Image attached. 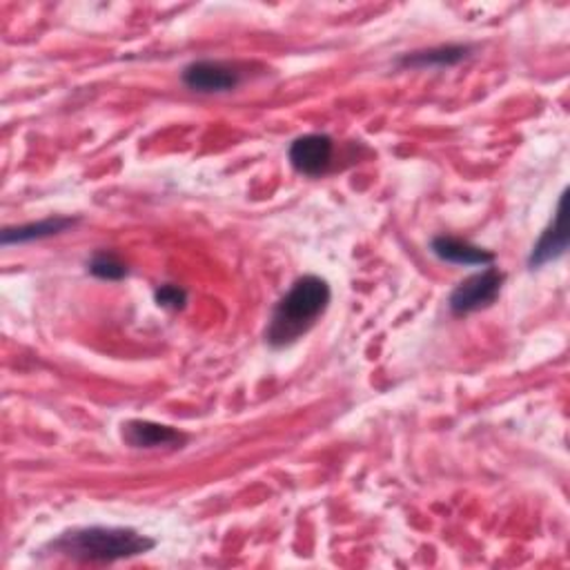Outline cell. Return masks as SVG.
Returning a JSON list of instances; mask_svg holds the SVG:
<instances>
[{"label": "cell", "mask_w": 570, "mask_h": 570, "mask_svg": "<svg viewBox=\"0 0 570 570\" xmlns=\"http://www.w3.org/2000/svg\"><path fill=\"white\" fill-rule=\"evenodd\" d=\"M330 299L332 290L325 278L314 274L299 276L288 295L276 303L265 330V344L276 350L297 344L306 332L312 330L319 317H323Z\"/></svg>", "instance_id": "1"}, {"label": "cell", "mask_w": 570, "mask_h": 570, "mask_svg": "<svg viewBox=\"0 0 570 570\" xmlns=\"http://www.w3.org/2000/svg\"><path fill=\"white\" fill-rule=\"evenodd\" d=\"M157 546V542L148 535H140L134 529H119V526H85L72 529L61 533L42 550H50L52 555L74 559V561H89V563H112L119 559H132L138 555H146Z\"/></svg>", "instance_id": "2"}, {"label": "cell", "mask_w": 570, "mask_h": 570, "mask_svg": "<svg viewBox=\"0 0 570 570\" xmlns=\"http://www.w3.org/2000/svg\"><path fill=\"white\" fill-rule=\"evenodd\" d=\"M504 281H506V274L493 265L463 278L448 299L453 314H470V312L491 308L497 301V297L501 295Z\"/></svg>", "instance_id": "3"}, {"label": "cell", "mask_w": 570, "mask_h": 570, "mask_svg": "<svg viewBox=\"0 0 570 570\" xmlns=\"http://www.w3.org/2000/svg\"><path fill=\"white\" fill-rule=\"evenodd\" d=\"M241 72L223 61H197L183 70V83L201 94L232 91L241 85Z\"/></svg>", "instance_id": "4"}, {"label": "cell", "mask_w": 570, "mask_h": 570, "mask_svg": "<svg viewBox=\"0 0 570 570\" xmlns=\"http://www.w3.org/2000/svg\"><path fill=\"white\" fill-rule=\"evenodd\" d=\"M335 142L327 134H306L299 136L288 152L293 168L306 176H319L330 168Z\"/></svg>", "instance_id": "5"}, {"label": "cell", "mask_w": 570, "mask_h": 570, "mask_svg": "<svg viewBox=\"0 0 570 570\" xmlns=\"http://www.w3.org/2000/svg\"><path fill=\"white\" fill-rule=\"evenodd\" d=\"M123 442L132 448H146V450L183 448L187 442V435L165 423L132 419L123 423Z\"/></svg>", "instance_id": "6"}, {"label": "cell", "mask_w": 570, "mask_h": 570, "mask_svg": "<svg viewBox=\"0 0 570 570\" xmlns=\"http://www.w3.org/2000/svg\"><path fill=\"white\" fill-rule=\"evenodd\" d=\"M566 193L559 197L557 201V210H555V219L550 221V225L544 230V234L540 236V241L535 244L531 257H529V265L542 268L555 259H559L566 248H568V225H566Z\"/></svg>", "instance_id": "7"}, {"label": "cell", "mask_w": 570, "mask_h": 570, "mask_svg": "<svg viewBox=\"0 0 570 570\" xmlns=\"http://www.w3.org/2000/svg\"><path fill=\"white\" fill-rule=\"evenodd\" d=\"M431 250L435 257H439L442 261L455 263V265H493L495 263V255L472 246L468 241L455 239V236H437L431 244Z\"/></svg>", "instance_id": "8"}, {"label": "cell", "mask_w": 570, "mask_h": 570, "mask_svg": "<svg viewBox=\"0 0 570 570\" xmlns=\"http://www.w3.org/2000/svg\"><path fill=\"white\" fill-rule=\"evenodd\" d=\"M78 219L70 216H50L42 219L38 223H27V225H16V227H5L3 230V246H18V244H32L40 239H50V236H57L72 225H76Z\"/></svg>", "instance_id": "9"}, {"label": "cell", "mask_w": 570, "mask_h": 570, "mask_svg": "<svg viewBox=\"0 0 570 570\" xmlns=\"http://www.w3.org/2000/svg\"><path fill=\"white\" fill-rule=\"evenodd\" d=\"M470 54V45H442L433 50L406 54L399 63L404 67H450Z\"/></svg>", "instance_id": "10"}, {"label": "cell", "mask_w": 570, "mask_h": 570, "mask_svg": "<svg viewBox=\"0 0 570 570\" xmlns=\"http://www.w3.org/2000/svg\"><path fill=\"white\" fill-rule=\"evenodd\" d=\"M87 270L103 281H121L127 276V265L110 252H99L97 257H91V261L87 263Z\"/></svg>", "instance_id": "11"}, {"label": "cell", "mask_w": 570, "mask_h": 570, "mask_svg": "<svg viewBox=\"0 0 570 570\" xmlns=\"http://www.w3.org/2000/svg\"><path fill=\"white\" fill-rule=\"evenodd\" d=\"M154 299H157V303H159L161 308L181 310V308L187 303V293H185L183 288H178V285L165 283V285H161V288L157 290Z\"/></svg>", "instance_id": "12"}]
</instances>
